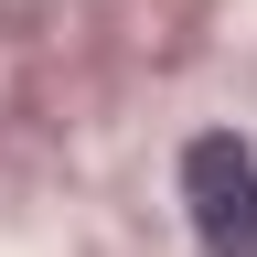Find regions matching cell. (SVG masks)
I'll use <instances>...</instances> for the list:
<instances>
[{"instance_id": "cell-1", "label": "cell", "mask_w": 257, "mask_h": 257, "mask_svg": "<svg viewBox=\"0 0 257 257\" xmlns=\"http://www.w3.org/2000/svg\"><path fill=\"white\" fill-rule=\"evenodd\" d=\"M182 225L204 257H257V150L236 128H204L182 150Z\"/></svg>"}]
</instances>
